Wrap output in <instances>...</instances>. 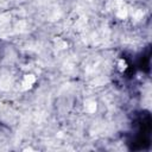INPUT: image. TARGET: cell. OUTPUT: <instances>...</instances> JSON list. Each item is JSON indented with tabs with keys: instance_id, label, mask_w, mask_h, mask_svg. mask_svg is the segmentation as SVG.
Returning <instances> with one entry per match:
<instances>
[{
	"instance_id": "3",
	"label": "cell",
	"mask_w": 152,
	"mask_h": 152,
	"mask_svg": "<svg viewBox=\"0 0 152 152\" xmlns=\"http://www.w3.org/2000/svg\"><path fill=\"white\" fill-rule=\"evenodd\" d=\"M96 102L94 101V100H87L86 102H84V110L87 112V113H89V114H93V113H95V110H96Z\"/></svg>"
},
{
	"instance_id": "1",
	"label": "cell",
	"mask_w": 152,
	"mask_h": 152,
	"mask_svg": "<svg viewBox=\"0 0 152 152\" xmlns=\"http://www.w3.org/2000/svg\"><path fill=\"white\" fill-rule=\"evenodd\" d=\"M34 82H36V77L33 76V75H25L24 77H23V81H21V87H23V89H30L33 84H34Z\"/></svg>"
},
{
	"instance_id": "2",
	"label": "cell",
	"mask_w": 152,
	"mask_h": 152,
	"mask_svg": "<svg viewBox=\"0 0 152 152\" xmlns=\"http://www.w3.org/2000/svg\"><path fill=\"white\" fill-rule=\"evenodd\" d=\"M128 15V10L125 6L122 1H118V8H116V17L120 19H125Z\"/></svg>"
}]
</instances>
